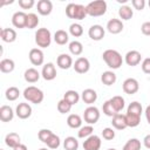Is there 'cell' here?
I'll return each instance as SVG.
<instances>
[{
  "label": "cell",
  "mask_w": 150,
  "mask_h": 150,
  "mask_svg": "<svg viewBox=\"0 0 150 150\" xmlns=\"http://www.w3.org/2000/svg\"><path fill=\"white\" fill-rule=\"evenodd\" d=\"M5 144L12 149H14L15 146H18L19 144H21V138L16 132H9L6 135L5 137Z\"/></svg>",
  "instance_id": "cell-22"
},
{
  "label": "cell",
  "mask_w": 150,
  "mask_h": 150,
  "mask_svg": "<svg viewBox=\"0 0 150 150\" xmlns=\"http://www.w3.org/2000/svg\"><path fill=\"white\" fill-rule=\"evenodd\" d=\"M5 96H6V98H7L8 101H15V100H18L19 96H20V90H19V88H16V87H9V88L6 89Z\"/></svg>",
  "instance_id": "cell-37"
},
{
  "label": "cell",
  "mask_w": 150,
  "mask_h": 150,
  "mask_svg": "<svg viewBox=\"0 0 150 150\" xmlns=\"http://www.w3.org/2000/svg\"><path fill=\"white\" fill-rule=\"evenodd\" d=\"M111 124L115 129L117 130H124L125 128H128V124H127V120H125V115L123 114H116L115 116L111 117Z\"/></svg>",
  "instance_id": "cell-20"
},
{
  "label": "cell",
  "mask_w": 150,
  "mask_h": 150,
  "mask_svg": "<svg viewBox=\"0 0 150 150\" xmlns=\"http://www.w3.org/2000/svg\"><path fill=\"white\" fill-rule=\"evenodd\" d=\"M102 137L107 141H111L115 138V131L112 128H104L102 130Z\"/></svg>",
  "instance_id": "cell-45"
},
{
  "label": "cell",
  "mask_w": 150,
  "mask_h": 150,
  "mask_svg": "<svg viewBox=\"0 0 150 150\" xmlns=\"http://www.w3.org/2000/svg\"><path fill=\"white\" fill-rule=\"evenodd\" d=\"M39 25V18L35 13H28L27 14V21H26V28L33 29L35 27H38Z\"/></svg>",
  "instance_id": "cell-39"
},
{
  "label": "cell",
  "mask_w": 150,
  "mask_h": 150,
  "mask_svg": "<svg viewBox=\"0 0 150 150\" xmlns=\"http://www.w3.org/2000/svg\"><path fill=\"white\" fill-rule=\"evenodd\" d=\"M49 149H57L59 146H60V144H61V141H60V137L57 136V135H55V134H53L49 138H48V141L45 143Z\"/></svg>",
  "instance_id": "cell-43"
},
{
  "label": "cell",
  "mask_w": 150,
  "mask_h": 150,
  "mask_svg": "<svg viewBox=\"0 0 150 150\" xmlns=\"http://www.w3.org/2000/svg\"><path fill=\"white\" fill-rule=\"evenodd\" d=\"M14 117V110L9 105H1L0 107V120L2 122H9Z\"/></svg>",
  "instance_id": "cell-23"
},
{
  "label": "cell",
  "mask_w": 150,
  "mask_h": 150,
  "mask_svg": "<svg viewBox=\"0 0 150 150\" xmlns=\"http://www.w3.org/2000/svg\"><path fill=\"white\" fill-rule=\"evenodd\" d=\"M102 144L101 138L97 135H91L83 142V149L84 150H100Z\"/></svg>",
  "instance_id": "cell-10"
},
{
  "label": "cell",
  "mask_w": 150,
  "mask_h": 150,
  "mask_svg": "<svg viewBox=\"0 0 150 150\" xmlns=\"http://www.w3.org/2000/svg\"><path fill=\"white\" fill-rule=\"evenodd\" d=\"M40 76H41V74L35 68H28V69H26V71L23 74V77H25V80L28 83H35V82H38L39 79H40Z\"/></svg>",
  "instance_id": "cell-24"
},
{
  "label": "cell",
  "mask_w": 150,
  "mask_h": 150,
  "mask_svg": "<svg viewBox=\"0 0 150 150\" xmlns=\"http://www.w3.org/2000/svg\"><path fill=\"white\" fill-rule=\"evenodd\" d=\"M141 60H142V55L138 50H129L124 56L125 63L130 67H135V66L139 64Z\"/></svg>",
  "instance_id": "cell-12"
},
{
  "label": "cell",
  "mask_w": 150,
  "mask_h": 150,
  "mask_svg": "<svg viewBox=\"0 0 150 150\" xmlns=\"http://www.w3.org/2000/svg\"><path fill=\"white\" fill-rule=\"evenodd\" d=\"M66 15L69 19L83 20L87 16L86 6L80 5V4H68L66 7Z\"/></svg>",
  "instance_id": "cell-3"
},
{
  "label": "cell",
  "mask_w": 150,
  "mask_h": 150,
  "mask_svg": "<svg viewBox=\"0 0 150 150\" xmlns=\"http://www.w3.org/2000/svg\"><path fill=\"white\" fill-rule=\"evenodd\" d=\"M104 34H105V30L104 28L101 26V25H93L89 30H88V35L91 40L94 41H100L104 38Z\"/></svg>",
  "instance_id": "cell-14"
},
{
  "label": "cell",
  "mask_w": 150,
  "mask_h": 150,
  "mask_svg": "<svg viewBox=\"0 0 150 150\" xmlns=\"http://www.w3.org/2000/svg\"><path fill=\"white\" fill-rule=\"evenodd\" d=\"M63 98L67 101V102H69L71 105H74V104H76L79 101H80V98H81V96H80V94L76 91V90H67L66 93H64V95H63Z\"/></svg>",
  "instance_id": "cell-29"
},
{
  "label": "cell",
  "mask_w": 150,
  "mask_h": 150,
  "mask_svg": "<svg viewBox=\"0 0 150 150\" xmlns=\"http://www.w3.org/2000/svg\"><path fill=\"white\" fill-rule=\"evenodd\" d=\"M68 48H69V52H70L73 55H75V56L81 55L82 52H83V45H82L80 41H77V40H74V41L69 42Z\"/></svg>",
  "instance_id": "cell-33"
},
{
  "label": "cell",
  "mask_w": 150,
  "mask_h": 150,
  "mask_svg": "<svg viewBox=\"0 0 150 150\" xmlns=\"http://www.w3.org/2000/svg\"><path fill=\"white\" fill-rule=\"evenodd\" d=\"M71 107L73 105L69 102H67L64 98H62V100H60L57 102V110H59L60 114H67V112H69L71 110Z\"/></svg>",
  "instance_id": "cell-42"
},
{
  "label": "cell",
  "mask_w": 150,
  "mask_h": 150,
  "mask_svg": "<svg viewBox=\"0 0 150 150\" xmlns=\"http://www.w3.org/2000/svg\"><path fill=\"white\" fill-rule=\"evenodd\" d=\"M143 144H144V146H145L146 149L150 150V134L146 135V136L143 138Z\"/></svg>",
  "instance_id": "cell-50"
},
{
  "label": "cell",
  "mask_w": 150,
  "mask_h": 150,
  "mask_svg": "<svg viewBox=\"0 0 150 150\" xmlns=\"http://www.w3.org/2000/svg\"><path fill=\"white\" fill-rule=\"evenodd\" d=\"M83 120H84V122H87L90 125L95 124L100 120V110H98V108L93 107V105H89L88 108H86V110L83 111Z\"/></svg>",
  "instance_id": "cell-6"
},
{
  "label": "cell",
  "mask_w": 150,
  "mask_h": 150,
  "mask_svg": "<svg viewBox=\"0 0 150 150\" xmlns=\"http://www.w3.org/2000/svg\"><path fill=\"white\" fill-rule=\"evenodd\" d=\"M35 43L40 48H47L52 43V33L47 28H39L35 32Z\"/></svg>",
  "instance_id": "cell-5"
},
{
  "label": "cell",
  "mask_w": 150,
  "mask_h": 150,
  "mask_svg": "<svg viewBox=\"0 0 150 150\" xmlns=\"http://www.w3.org/2000/svg\"><path fill=\"white\" fill-rule=\"evenodd\" d=\"M93 132H94V128H93V125L88 124V125L81 127V128L79 129V131H77V137H79V138H84V139H86V138H88L89 136H91Z\"/></svg>",
  "instance_id": "cell-36"
},
{
  "label": "cell",
  "mask_w": 150,
  "mask_h": 150,
  "mask_svg": "<svg viewBox=\"0 0 150 150\" xmlns=\"http://www.w3.org/2000/svg\"><path fill=\"white\" fill-rule=\"evenodd\" d=\"M108 150H116V149H114V148H110V149H108Z\"/></svg>",
  "instance_id": "cell-54"
},
{
  "label": "cell",
  "mask_w": 150,
  "mask_h": 150,
  "mask_svg": "<svg viewBox=\"0 0 150 150\" xmlns=\"http://www.w3.org/2000/svg\"><path fill=\"white\" fill-rule=\"evenodd\" d=\"M109 101L111 102V104H112L114 109L116 110V112L122 111V110H123V108H124V105H125V101H124V98H123L122 96H120V95L112 96Z\"/></svg>",
  "instance_id": "cell-30"
},
{
  "label": "cell",
  "mask_w": 150,
  "mask_h": 150,
  "mask_svg": "<svg viewBox=\"0 0 150 150\" xmlns=\"http://www.w3.org/2000/svg\"><path fill=\"white\" fill-rule=\"evenodd\" d=\"M67 124L73 129H80L82 125V117L77 114H70L67 118Z\"/></svg>",
  "instance_id": "cell-27"
},
{
  "label": "cell",
  "mask_w": 150,
  "mask_h": 150,
  "mask_svg": "<svg viewBox=\"0 0 150 150\" xmlns=\"http://www.w3.org/2000/svg\"><path fill=\"white\" fill-rule=\"evenodd\" d=\"M141 67H142L143 73H145V74H150V57L144 59V60L142 61Z\"/></svg>",
  "instance_id": "cell-48"
},
{
  "label": "cell",
  "mask_w": 150,
  "mask_h": 150,
  "mask_svg": "<svg viewBox=\"0 0 150 150\" xmlns=\"http://www.w3.org/2000/svg\"><path fill=\"white\" fill-rule=\"evenodd\" d=\"M56 64L59 68L61 69H69L74 63H73V59L69 54H60L56 59Z\"/></svg>",
  "instance_id": "cell-18"
},
{
  "label": "cell",
  "mask_w": 150,
  "mask_h": 150,
  "mask_svg": "<svg viewBox=\"0 0 150 150\" xmlns=\"http://www.w3.org/2000/svg\"><path fill=\"white\" fill-rule=\"evenodd\" d=\"M54 41H55L57 45L63 46V45H66V43L69 41V35H68V33H67L66 30L59 29V30H56V32L54 33Z\"/></svg>",
  "instance_id": "cell-26"
},
{
  "label": "cell",
  "mask_w": 150,
  "mask_h": 150,
  "mask_svg": "<svg viewBox=\"0 0 150 150\" xmlns=\"http://www.w3.org/2000/svg\"><path fill=\"white\" fill-rule=\"evenodd\" d=\"M86 11H87V15L101 16V15L105 14V12H107V2L104 0L91 1L86 6Z\"/></svg>",
  "instance_id": "cell-4"
},
{
  "label": "cell",
  "mask_w": 150,
  "mask_h": 150,
  "mask_svg": "<svg viewBox=\"0 0 150 150\" xmlns=\"http://www.w3.org/2000/svg\"><path fill=\"white\" fill-rule=\"evenodd\" d=\"M131 5L135 9L142 11L145 7V0H131Z\"/></svg>",
  "instance_id": "cell-47"
},
{
  "label": "cell",
  "mask_w": 150,
  "mask_h": 150,
  "mask_svg": "<svg viewBox=\"0 0 150 150\" xmlns=\"http://www.w3.org/2000/svg\"><path fill=\"white\" fill-rule=\"evenodd\" d=\"M39 150H48L47 148H41V149H39Z\"/></svg>",
  "instance_id": "cell-53"
},
{
  "label": "cell",
  "mask_w": 150,
  "mask_h": 150,
  "mask_svg": "<svg viewBox=\"0 0 150 150\" xmlns=\"http://www.w3.org/2000/svg\"><path fill=\"white\" fill-rule=\"evenodd\" d=\"M63 148H64V150H77L79 141L73 136H68L63 141Z\"/></svg>",
  "instance_id": "cell-31"
},
{
  "label": "cell",
  "mask_w": 150,
  "mask_h": 150,
  "mask_svg": "<svg viewBox=\"0 0 150 150\" xmlns=\"http://www.w3.org/2000/svg\"><path fill=\"white\" fill-rule=\"evenodd\" d=\"M1 40L7 43H12L16 40V32L13 28H2L0 32Z\"/></svg>",
  "instance_id": "cell-21"
},
{
  "label": "cell",
  "mask_w": 150,
  "mask_h": 150,
  "mask_svg": "<svg viewBox=\"0 0 150 150\" xmlns=\"http://www.w3.org/2000/svg\"><path fill=\"white\" fill-rule=\"evenodd\" d=\"M28 57L33 66H41L45 61V54L41 50V48H32L29 50Z\"/></svg>",
  "instance_id": "cell-9"
},
{
  "label": "cell",
  "mask_w": 150,
  "mask_h": 150,
  "mask_svg": "<svg viewBox=\"0 0 150 150\" xmlns=\"http://www.w3.org/2000/svg\"><path fill=\"white\" fill-rule=\"evenodd\" d=\"M69 33L70 35H73L74 38H80L82 34H83V27L77 23V22H74L69 26Z\"/></svg>",
  "instance_id": "cell-40"
},
{
  "label": "cell",
  "mask_w": 150,
  "mask_h": 150,
  "mask_svg": "<svg viewBox=\"0 0 150 150\" xmlns=\"http://www.w3.org/2000/svg\"><path fill=\"white\" fill-rule=\"evenodd\" d=\"M35 5L34 0H19V6L22 9H30Z\"/></svg>",
  "instance_id": "cell-46"
},
{
  "label": "cell",
  "mask_w": 150,
  "mask_h": 150,
  "mask_svg": "<svg viewBox=\"0 0 150 150\" xmlns=\"http://www.w3.org/2000/svg\"><path fill=\"white\" fill-rule=\"evenodd\" d=\"M141 141L138 138H130L123 146L122 150H141Z\"/></svg>",
  "instance_id": "cell-38"
},
{
  "label": "cell",
  "mask_w": 150,
  "mask_h": 150,
  "mask_svg": "<svg viewBox=\"0 0 150 150\" xmlns=\"http://www.w3.org/2000/svg\"><path fill=\"white\" fill-rule=\"evenodd\" d=\"M0 150H4V149H0Z\"/></svg>",
  "instance_id": "cell-56"
},
{
  "label": "cell",
  "mask_w": 150,
  "mask_h": 150,
  "mask_svg": "<svg viewBox=\"0 0 150 150\" xmlns=\"http://www.w3.org/2000/svg\"><path fill=\"white\" fill-rule=\"evenodd\" d=\"M117 77H116V74L112 71V70H107V71H103L102 75H101V81L103 84L105 86H112L115 82H116Z\"/></svg>",
  "instance_id": "cell-25"
},
{
  "label": "cell",
  "mask_w": 150,
  "mask_h": 150,
  "mask_svg": "<svg viewBox=\"0 0 150 150\" xmlns=\"http://www.w3.org/2000/svg\"><path fill=\"white\" fill-rule=\"evenodd\" d=\"M125 120H127L128 127H131V128H135L141 123V116L135 115V114H130V112L125 114Z\"/></svg>",
  "instance_id": "cell-35"
},
{
  "label": "cell",
  "mask_w": 150,
  "mask_h": 150,
  "mask_svg": "<svg viewBox=\"0 0 150 150\" xmlns=\"http://www.w3.org/2000/svg\"><path fill=\"white\" fill-rule=\"evenodd\" d=\"M54 132L52 131V130H49V129H41L39 132H38V137H39V139L42 142V143H46L47 141H48V138L53 135Z\"/></svg>",
  "instance_id": "cell-44"
},
{
  "label": "cell",
  "mask_w": 150,
  "mask_h": 150,
  "mask_svg": "<svg viewBox=\"0 0 150 150\" xmlns=\"http://www.w3.org/2000/svg\"><path fill=\"white\" fill-rule=\"evenodd\" d=\"M23 97H25V100H27L30 103L40 104V103H42V101L45 98V94L38 87L29 86L23 90Z\"/></svg>",
  "instance_id": "cell-2"
},
{
  "label": "cell",
  "mask_w": 150,
  "mask_h": 150,
  "mask_svg": "<svg viewBox=\"0 0 150 150\" xmlns=\"http://www.w3.org/2000/svg\"><path fill=\"white\" fill-rule=\"evenodd\" d=\"M127 112H130V114H135V115H138L141 116L142 112H143V108H142V104L137 101H134L131 102L128 108H127Z\"/></svg>",
  "instance_id": "cell-34"
},
{
  "label": "cell",
  "mask_w": 150,
  "mask_h": 150,
  "mask_svg": "<svg viewBox=\"0 0 150 150\" xmlns=\"http://www.w3.org/2000/svg\"><path fill=\"white\" fill-rule=\"evenodd\" d=\"M13 150H28V149H27V146H26L25 144H22V143H21V144H19L18 146H15Z\"/></svg>",
  "instance_id": "cell-52"
},
{
  "label": "cell",
  "mask_w": 150,
  "mask_h": 150,
  "mask_svg": "<svg viewBox=\"0 0 150 150\" xmlns=\"http://www.w3.org/2000/svg\"><path fill=\"white\" fill-rule=\"evenodd\" d=\"M102 59L110 69H118L123 63L122 55L115 49L104 50L103 54H102Z\"/></svg>",
  "instance_id": "cell-1"
},
{
  "label": "cell",
  "mask_w": 150,
  "mask_h": 150,
  "mask_svg": "<svg viewBox=\"0 0 150 150\" xmlns=\"http://www.w3.org/2000/svg\"><path fill=\"white\" fill-rule=\"evenodd\" d=\"M73 68L76 73L79 74H86L87 71H89L90 69V62L87 57L84 56H80L79 59H76V61L73 64Z\"/></svg>",
  "instance_id": "cell-8"
},
{
  "label": "cell",
  "mask_w": 150,
  "mask_h": 150,
  "mask_svg": "<svg viewBox=\"0 0 150 150\" xmlns=\"http://www.w3.org/2000/svg\"><path fill=\"white\" fill-rule=\"evenodd\" d=\"M122 89H123V91H124L125 94H128V95H134V94H136V93L138 91V89H139V83H138V81H137L136 79L129 77V79L124 80V82H123V84H122Z\"/></svg>",
  "instance_id": "cell-7"
},
{
  "label": "cell",
  "mask_w": 150,
  "mask_h": 150,
  "mask_svg": "<svg viewBox=\"0 0 150 150\" xmlns=\"http://www.w3.org/2000/svg\"><path fill=\"white\" fill-rule=\"evenodd\" d=\"M145 118H146V121H148V123L150 124V105H148L146 108H145Z\"/></svg>",
  "instance_id": "cell-51"
},
{
  "label": "cell",
  "mask_w": 150,
  "mask_h": 150,
  "mask_svg": "<svg viewBox=\"0 0 150 150\" xmlns=\"http://www.w3.org/2000/svg\"><path fill=\"white\" fill-rule=\"evenodd\" d=\"M41 76L46 80V81H52L56 77V68L54 66V63L48 62L42 67L41 70Z\"/></svg>",
  "instance_id": "cell-15"
},
{
  "label": "cell",
  "mask_w": 150,
  "mask_h": 150,
  "mask_svg": "<svg viewBox=\"0 0 150 150\" xmlns=\"http://www.w3.org/2000/svg\"><path fill=\"white\" fill-rule=\"evenodd\" d=\"M141 32L146 35V36H150V21H145L142 23L141 26Z\"/></svg>",
  "instance_id": "cell-49"
},
{
  "label": "cell",
  "mask_w": 150,
  "mask_h": 150,
  "mask_svg": "<svg viewBox=\"0 0 150 150\" xmlns=\"http://www.w3.org/2000/svg\"><path fill=\"white\" fill-rule=\"evenodd\" d=\"M118 15L122 20H130L134 15V12L131 9L130 6H127V5H123L118 8Z\"/></svg>",
  "instance_id": "cell-32"
},
{
  "label": "cell",
  "mask_w": 150,
  "mask_h": 150,
  "mask_svg": "<svg viewBox=\"0 0 150 150\" xmlns=\"http://www.w3.org/2000/svg\"><path fill=\"white\" fill-rule=\"evenodd\" d=\"M124 26H123V22L121 19H110L108 22H107V30L111 34H118L123 30Z\"/></svg>",
  "instance_id": "cell-16"
},
{
  "label": "cell",
  "mask_w": 150,
  "mask_h": 150,
  "mask_svg": "<svg viewBox=\"0 0 150 150\" xmlns=\"http://www.w3.org/2000/svg\"><path fill=\"white\" fill-rule=\"evenodd\" d=\"M102 111H103L104 115H107V116H109V117H112V116H115L116 114H118V112H116V110L114 109V107H112V104H111V102H110L109 100L103 103V105H102Z\"/></svg>",
  "instance_id": "cell-41"
},
{
  "label": "cell",
  "mask_w": 150,
  "mask_h": 150,
  "mask_svg": "<svg viewBox=\"0 0 150 150\" xmlns=\"http://www.w3.org/2000/svg\"><path fill=\"white\" fill-rule=\"evenodd\" d=\"M26 21H27V14L22 11L15 12L12 16V23L15 28H26Z\"/></svg>",
  "instance_id": "cell-13"
},
{
  "label": "cell",
  "mask_w": 150,
  "mask_h": 150,
  "mask_svg": "<svg viewBox=\"0 0 150 150\" xmlns=\"http://www.w3.org/2000/svg\"><path fill=\"white\" fill-rule=\"evenodd\" d=\"M15 114L21 120H26L28 117H30L32 115V107L29 105V103H26V102H21L16 105L15 108Z\"/></svg>",
  "instance_id": "cell-11"
},
{
  "label": "cell",
  "mask_w": 150,
  "mask_h": 150,
  "mask_svg": "<svg viewBox=\"0 0 150 150\" xmlns=\"http://www.w3.org/2000/svg\"><path fill=\"white\" fill-rule=\"evenodd\" d=\"M149 7H150V0H149Z\"/></svg>",
  "instance_id": "cell-55"
},
{
  "label": "cell",
  "mask_w": 150,
  "mask_h": 150,
  "mask_svg": "<svg viewBox=\"0 0 150 150\" xmlns=\"http://www.w3.org/2000/svg\"><path fill=\"white\" fill-rule=\"evenodd\" d=\"M81 100L86 103V104H93V103H95V101L97 100V93L94 90V89H91V88H87V89H84L83 91H82V94H81Z\"/></svg>",
  "instance_id": "cell-19"
},
{
  "label": "cell",
  "mask_w": 150,
  "mask_h": 150,
  "mask_svg": "<svg viewBox=\"0 0 150 150\" xmlns=\"http://www.w3.org/2000/svg\"><path fill=\"white\" fill-rule=\"evenodd\" d=\"M36 9L41 15H49L53 11V4L50 0H39L36 4Z\"/></svg>",
  "instance_id": "cell-17"
},
{
  "label": "cell",
  "mask_w": 150,
  "mask_h": 150,
  "mask_svg": "<svg viewBox=\"0 0 150 150\" xmlns=\"http://www.w3.org/2000/svg\"><path fill=\"white\" fill-rule=\"evenodd\" d=\"M14 68H15V63H14V61L12 59H2L0 61V70H1V73H5V74L12 73L14 70Z\"/></svg>",
  "instance_id": "cell-28"
}]
</instances>
